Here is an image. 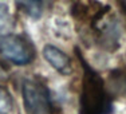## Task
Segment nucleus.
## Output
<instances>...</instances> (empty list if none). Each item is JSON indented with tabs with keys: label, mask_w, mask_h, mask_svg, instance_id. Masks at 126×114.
Segmentation results:
<instances>
[{
	"label": "nucleus",
	"mask_w": 126,
	"mask_h": 114,
	"mask_svg": "<svg viewBox=\"0 0 126 114\" xmlns=\"http://www.w3.org/2000/svg\"><path fill=\"white\" fill-rule=\"evenodd\" d=\"M23 105L27 114H52L50 90L38 79H26L22 85Z\"/></svg>",
	"instance_id": "f257e3e1"
},
{
	"label": "nucleus",
	"mask_w": 126,
	"mask_h": 114,
	"mask_svg": "<svg viewBox=\"0 0 126 114\" xmlns=\"http://www.w3.org/2000/svg\"><path fill=\"white\" fill-rule=\"evenodd\" d=\"M83 101L85 107L91 114H106V110L110 107L101 77L90 68H87L83 78Z\"/></svg>",
	"instance_id": "f03ea898"
},
{
	"label": "nucleus",
	"mask_w": 126,
	"mask_h": 114,
	"mask_svg": "<svg viewBox=\"0 0 126 114\" xmlns=\"http://www.w3.org/2000/svg\"><path fill=\"white\" fill-rule=\"evenodd\" d=\"M0 52L10 62L19 66L28 65L35 55L32 44L26 38L14 34L0 36Z\"/></svg>",
	"instance_id": "7ed1b4c3"
},
{
	"label": "nucleus",
	"mask_w": 126,
	"mask_h": 114,
	"mask_svg": "<svg viewBox=\"0 0 126 114\" xmlns=\"http://www.w3.org/2000/svg\"><path fill=\"white\" fill-rule=\"evenodd\" d=\"M43 56L48 63L59 71L63 75H68L73 71V66H71V59L66 52L59 50L58 47L52 46V44H47L43 49Z\"/></svg>",
	"instance_id": "20e7f679"
},
{
	"label": "nucleus",
	"mask_w": 126,
	"mask_h": 114,
	"mask_svg": "<svg viewBox=\"0 0 126 114\" xmlns=\"http://www.w3.org/2000/svg\"><path fill=\"white\" fill-rule=\"evenodd\" d=\"M16 4L24 14L31 17H39L43 10V0H16Z\"/></svg>",
	"instance_id": "39448f33"
},
{
	"label": "nucleus",
	"mask_w": 126,
	"mask_h": 114,
	"mask_svg": "<svg viewBox=\"0 0 126 114\" xmlns=\"http://www.w3.org/2000/svg\"><path fill=\"white\" fill-rule=\"evenodd\" d=\"M12 28V17L5 4H0V36L10 34Z\"/></svg>",
	"instance_id": "423d86ee"
},
{
	"label": "nucleus",
	"mask_w": 126,
	"mask_h": 114,
	"mask_svg": "<svg viewBox=\"0 0 126 114\" xmlns=\"http://www.w3.org/2000/svg\"><path fill=\"white\" fill-rule=\"evenodd\" d=\"M14 101L4 87H0V114H12Z\"/></svg>",
	"instance_id": "0eeeda50"
},
{
	"label": "nucleus",
	"mask_w": 126,
	"mask_h": 114,
	"mask_svg": "<svg viewBox=\"0 0 126 114\" xmlns=\"http://www.w3.org/2000/svg\"><path fill=\"white\" fill-rule=\"evenodd\" d=\"M7 77H8L7 70H5V68L1 66V63H0V81H5V79H7Z\"/></svg>",
	"instance_id": "6e6552de"
},
{
	"label": "nucleus",
	"mask_w": 126,
	"mask_h": 114,
	"mask_svg": "<svg viewBox=\"0 0 126 114\" xmlns=\"http://www.w3.org/2000/svg\"><path fill=\"white\" fill-rule=\"evenodd\" d=\"M121 1H122V4H124V7L126 8V0H121Z\"/></svg>",
	"instance_id": "1a4fd4ad"
}]
</instances>
